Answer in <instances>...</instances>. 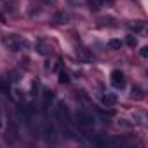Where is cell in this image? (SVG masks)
Here are the masks:
<instances>
[{
    "instance_id": "obj_13",
    "label": "cell",
    "mask_w": 148,
    "mask_h": 148,
    "mask_svg": "<svg viewBox=\"0 0 148 148\" xmlns=\"http://www.w3.org/2000/svg\"><path fill=\"white\" fill-rule=\"evenodd\" d=\"M0 92H7V82L0 80Z\"/></svg>"
},
{
    "instance_id": "obj_3",
    "label": "cell",
    "mask_w": 148,
    "mask_h": 148,
    "mask_svg": "<svg viewBox=\"0 0 148 148\" xmlns=\"http://www.w3.org/2000/svg\"><path fill=\"white\" fill-rule=\"evenodd\" d=\"M113 0H89V5L92 11H98L99 7H105V5H112Z\"/></svg>"
},
{
    "instance_id": "obj_17",
    "label": "cell",
    "mask_w": 148,
    "mask_h": 148,
    "mask_svg": "<svg viewBox=\"0 0 148 148\" xmlns=\"http://www.w3.org/2000/svg\"><path fill=\"white\" fill-rule=\"evenodd\" d=\"M0 2H2V0H0Z\"/></svg>"
},
{
    "instance_id": "obj_16",
    "label": "cell",
    "mask_w": 148,
    "mask_h": 148,
    "mask_svg": "<svg viewBox=\"0 0 148 148\" xmlns=\"http://www.w3.org/2000/svg\"><path fill=\"white\" fill-rule=\"evenodd\" d=\"M0 129H2V122H0Z\"/></svg>"
},
{
    "instance_id": "obj_12",
    "label": "cell",
    "mask_w": 148,
    "mask_h": 148,
    "mask_svg": "<svg viewBox=\"0 0 148 148\" xmlns=\"http://www.w3.org/2000/svg\"><path fill=\"white\" fill-rule=\"evenodd\" d=\"M139 56L141 58H148V47H141L139 49Z\"/></svg>"
},
{
    "instance_id": "obj_11",
    "label": "cell",
    "mask_w": 148,
    "mask_h": 148,
    "mask_svg": "<svg viewBox=\"0 0 148 148\" xmlns=\"http://www.w3.org/2000/svg\"><path fill=\"white\" fill-rule=\"evenodd\" d=\"M9 80H11V82H18V80H19L18 71H11V73H9Z\"/></svg>"
},
{
    "instance_id": "obj_1",
    "label": "cell",
    "mask_w": 148,
    "mask_h": 148,
    "mask_svg": "<svg viewBox=\"0 0 148 148\" xmlns=\"http://www.w3.org/2000/svg\"><path fill=\"white\" fill-rule=\"evenodd\" d=\"M110 82L115 89H124L125 87V77H124V73L120 70H113L110 73Z\"/></svg>"
},
{
    "instance_id": "obj_2",
    "label": "cell",
    "mask_w": 148,
    "mask_h": 148,
    "mask_svg": "<svg viewBox=\"0 0 148 148\" xmlns=\"http://www.w3.org/2000/svg\"><path fill=\"white\" fill-rule=\"evenodd\" d=\"M77 120H79V124H82V125H91L94 120H92V115H89L87 112H79L77 113Z\"/></svg>"
},
{
    "instance_id": "obj_6",
    "label": "cell",
    "mask_w": 148,
    "mask_h": 148,
    "mask_svg": "<svg viewBox=\"0 0 148 148\" xmlns=\"http://www.w3.org/2000/svg\"><path fill=\"white\" fill-rule=\"evenodd\" d=\"M143 28H145L143 21H134V23L131 25V30H132V32H141Z\"/></svg>"
},
{
    "instance_id": "obj_14",
    "label": "cell",
    "mask_w": 148,
    "mask_h": 148,
    "mask_svg": "<svg viewBox=\"0 0 148 148\" xmlns=\"http://www.w3.org/2000/svg\"><path fill=\"white\" fill-rule=\"evenodd\" d=\"M132 96H136V98H143V94H141L139 89H132Z\"/></svg>"
},
{
    "instance_id": "obj_15",
    "label": "cell",
    "mask_w": 148,
    "mask_h": 148,
    "mask_svg": "<svg viewBox=\"0 0 148 148\" xmlns=\"http://www.w3.org/2000/svg\"><path fill=\"white\" fill-rule=\"evenodd\" d=\"M44 2H45L47 5H51V4H56V0H44Z\"/></svg>"
},
{
    "instance_id": "obj_9",
    "label": "cell",
    "mask_w": 148,
    "mask_h": 148,
    "mask_svg": "<svg viewBox=\"0 0 148 148\" xmlns=\"http://www.w3.org/2000/svg\"><path fill=\"white\" fill-rule=\"evenodd\" d=\"M127 45H129V47H136V45H138V40H136V37L129 35V37H127Z\"/></svg>"
},
{
    "instance_id": "obj_10",
    "label": "cell",
    "mask_w": 148,
    "mask_h": 148,
    "mask_svg": "<svg viewBox=\"0 0 148 148\" xmlns=\"http://www.w3.org/2000/svg\"><path fill=\"white\" fill-rule=\"evenodd\" d=\"M52 98H54V94H52V91H45V92H44V101H45V103H49V101H52Z\"/></svg>"
},
{
    "instance_id": "obj_8",
    "label": "cell",
    "mask_w": 148,
    "mask_h": 148,
    "mask_svg": "<svg viewBox=\"0 0 148 148\" xmlns=\"http://www.w3.org/2000/svg\"><path fill=\"white\" fill-rule=\"evenodd\" d=\"M68 82H70V75L66 71H61L59 73V84H68Z\"/></svg>"
},
{
    "instance_id": "obj_4",
    "label": "cell",
    "mask_w": 148,
    "mask_h": 148,
    "mask_svg": "<svg viewBox=\"0 0 148 148\" xmlns=\"http://www.w3.org/2000/svg\"><path fill=\"white\" fill-rule=\"evenodd\" d=\"M101 101H103L105 106H115V103H117V96H115V94H105Z\"/></svg>"
},
{
    "instance_id": "obj_5",
    "label": "cell",
    "mask_w": 148,
    "mask_h": 148,
    "mask_svg": "<svg viewBox=\"0 0 148 148\" xmlns=\"http://www.w3.org/2000/svg\"><path fill=\"white\" fill-rule=\"evenodd\" d=\"M37 52L42 54V56H45V54L49 52V45H47L44 40H38V42H37Z\"/></svg>"
},
{
    "instance_id": "obj_7",
    "label": "cell",
    "mask_w": 148,
    "mask_h": 148,
    "mask_svg": "<svg viewBox=\"0 0 148 148\" xmlns=\"http://www.w3.org/2000/svg\"><path fill=\"white\" fill-rule=\"evenodd\" d=\"M108 45H110L112 49H115V51H117V49H120V47H122V42H120L119 38H112V40L108 42Z\"/></svg>"
}]
</instances>
